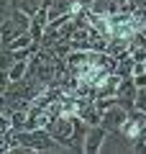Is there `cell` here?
I'll list each match as a JSON object with an SVG mask.
<instances>
[{"label":"cell","mask_w":146,"mask_h":154,"mask_svg":"<svg viewBox=\"0 0 146 154\" xmlns=\"http://www.w3.org/2000/svg\"><path fill=\"white\" fill-rule=\"evenodd\" d=\"M46 131L51 134L56 141H62L67 146V152H69V139H72V134H75V116H56V118H51L49 126H46Z\"/></svg>","instance_id":"obj_1"},{"label":"cell","mask_w":146,"mask_h":154,"mask_svg":"<svg viewBox=\"0 0 146 154\" xmlns=\"http://www.w3.org/2000/svg\"><path fill=\"white\" fill-rule=\"evenodd\" d=\"M128 113H131V110L126 108V105L113 103L110 108L103 110V121H100V126H103L108 134H120V128H123V123H126V118H128Z\"/></svg>","instance_id":"obj_2"},{"label":"cell","mask_w":146,"mask_h":154,"mask_svg":"<svg viewBox=\"0 0 146 154\" xmlns=\"http://www.w3.org/2000/svg\"><path fill=\"white\" fill-rule=\"evenodd\" d=\"M120 134H123L128 141H136V139L146 136V113H141V110H131L128 118H126L123 128H120Z\"/></svg>","instance_id":"obj_3"},{"label":"cell","mask_w":146,"mask_h":154,"mask_svg":"<svg viewBox=\"0 0 146 154\" xmlns=\"http://www.w3.org/2000/svg\"><path fill=\"white\" fill-rule=\"evenodd\" d=\"M136 93H138V88H136L133 77H120L118 93H115L118 103H120V105H126L128 110H133V108H136Z\"/></svg>","instance_id":"obj_4"},{"label":"cell","mask_w":146,"mask_h":154,"mask_svg":"<svg viewBox=\"0 0 146 154\" xmlns=\"http://www.w3.org/2000/svg\"><path fill=\"white\" fill-rule=\"evenodd\" d=\"M105 139H108V131H105L103 126H90V128H87V136H85V146H82V152H85V154H97L100 149H103Z\"/></svg>","instance_id":"obj_5"},{"label":"cell","mask_w":146,"mask_h":154,"mask_svg":"<svg viewBox=\"0 0 146 154\" xmlns=\"http://www.w3.org/2000/svg\"><path fill=\"white\" fill-rule=\"evenodd\" d=\"M46 26H49V11H46V5H41V8H38V11L31 16V28H28V31H31V36L36 38V44L44 38Z\"/></svg>","instance_id":"obj_6"},{"label":"cell","mask_w":146,"mask_h":154,"mask_svg":"<svg viewBox=\"0 0 146 154\" xmlns=\"http://www.w3.org/2000/svg\"><path fill=\"white\" fill-rule=\"evenodd\" d=\"M44 5L49 11V21H54V18H62L67 13L75 11V3L72 0H44Z\"/></svg>","instance_id":"obj_7"},{"label":"cell","mask_w":146,"mask_h":154,"mask_svg":"<svg viewBox=\"0 0 146 154\" xmlns=\"http://www.w3.org/2000/svg\"><path fill=\"white\" fill-rule=\"evenodd\" d=\"M87 123L82 121L80 116H75V134H72L69 139V152H82V146H85V136H87Z\"/></svg>","instance_id":"obj_8"},{"label":"cell","mask_w":146,"mask_h":154,"mask_svg":"<svg viewBox=\"0 0 146 154\" xmlns=\"http://www.w3.org/2000/svg\"><path fill=\"white\" fill-rule=\"evenodd\" d=\"M28 75V59H16L11 67H8V77H11V82H18L23 77Z\"/></svg>","instance_id":"obj_9"},{"label":"cell","mask_w":146,"mask_h":154,"mask_svg":"<svg viewBox=\"0 0 146 154\" xmlns=\"http://www.w3.org/2000/svg\"><path fill=\"white\" fill-rule=\"evenodd\" d=\"M41 5H44V0H13V8H18V11L28 13V16H33V13H36Z\"/></svg>","instance_id":"obj_10"},{"label":"cell","mask_w":146,"mask_h":154,"mask_svg":"<svg viewBox=\"0 0 146 154\" xmlns=\"http://www.w3.org/2000/svg\"><path fill=\"white\" fill-rule=\"evenodd\" d=\"M13 131V123H11V113H0V139H5L8 134Z\"/></svg>","instance_id":"obj_11"},{"label":"cell","mask_w":146,"mask_h":154,"mask_svg":"<svg viewBox=\"0 0 146 154\" xmlns=\"http://www.w3.org/2000/svg\"><path fill=\"white\" fill-rule=\"evenodd\" d=\"M13 13V0H0V23H5Z\"/></svg>","instance_id":"obj_12"},{"label":"cell","mask_w":146,"mask_h":154,"mask_svg":"<svg viewBox=\"0 0 146 154\" xmlns=\"http://www.w3.org/2000/svg\"><path fill=\"white\" fill-rule=\"evenodd\" d=\"M136 110L146 113V88H138V93H136Z\"/></svg>","instance_id":"obj_13"},{"label":"cell","mask_w":146,"mask_h":154,"mask_svg":"<svg viewBox=\"0 0 146 154\" xmlns=\"http://www.w3.org/2000/svg\"><path fill=\"white\" fill-rule=\"evenodd\" d=\"M131 152H133V154H146V136L131 141Z\"/></svg>","instance_id":"obj_14"},{"label":"cell","mask_w":146,"mask_h":154,"mask_svg":"<svg viewBox=\"0 0 146 154\" xmlns=\"http://www.w3.org/2000/svg\"><path fill=\"white\" fill-rule=\"evenodd\" d=\"M11 88V77H8V69H0V98L5 95V90Z\"/></svg>","instance_id":"obj_15"},{"label":"cell","mask_w":146,"mask_h":154,"mask_svg":"<svg viewBox=\"0 0 146 154\" xmlns=\"http://www.w3.org/2000/svg\"><path fill=\"white\" fill-rule=\"evenodd\" d=\"M92 3H95V0H75V8L77 11H90Z\"/></svg>","instance_id":"obj_16"},{"label":"cell","mask_w":146,"mask_h":154,"mask_svg":"<svg viewBox=\"0 0 146 154\" xmlns=\"http://www.w3.org/2000/svg\"><path fill=\"white\" fill-rule=\"evenodd\" d=\"M0 113H5V100L0 98Z\"/></svg>","instance_id":"obj_17"},{"label":"cell","mask_w":146,"mask_h":154,"mask_svg":"<svg viewBox=\"0 0 146 154\" xmlns=\"http://www.w3.org/2000/svg\"><path fill=\"white\" fill-rule=\"evenodd\" d=\"M0 51H3V38H0Z\"/></svg>","instance_id":"obj_18"},{"label":"cell","mask_w":146,"mask_h":154,"mask_svg":"<svg viewBox=\"0 0 146 154\" xmlns=\"http://www.w3.org/2000/svg\"><path fill=\"white\" fill-rule=\"evenodd\" d=\"M72 3H75V0H72Z\"/></svg>","instance_id":"obj_19"}]
</instances>
